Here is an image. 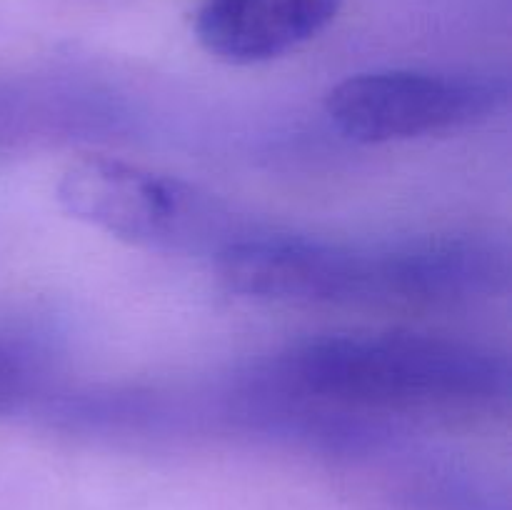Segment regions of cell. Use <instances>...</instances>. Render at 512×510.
Wrapping results in <instances>:
<instances>
[{
  "mask_svg": "<svg viewBox=\"0 0 512 510\" xmlns=\"http://www.w3.org/2000/svg\"><path fill=\"white\" fill-rule=\"evenodd\" d=\"M285 375L315 398L398 413H480L510 395V365L478 343L428 333H335L300 343Z\"/></svg>",
  "mask_w": 512,
  "mask_h": 510,
  "instance_id": "1",
  "label": "cell"
},
{
  "mask_svg": "<svg viewBox=\"0 0 512 510\" xmlns=\"http://www.w3.org/2000/svg\"><path fill=\"white\" fill-rule=\"evenodd\" d=\"M55 198L70 218L158 253L218 255L240 235L230 210L198 185L120 158L70 163Z\"/></svg>",
  "mask_w": 512,
  "mask_h": 510,
  "instance_id": "2",
  "label": "cell"
},
{
  "mask_svg": "<svg viewBox=\"0 0 512 510\" xmlns=\"http://www.w3.org/2000/svg\"><path fill=\"white\" fill-rule=\"evenodd\" d=\"M508 95L505 80L483 75L368 70L333 85L325 113L345 138L380 145L485 123Z\"/></svg>",
  "mask_w": 512,
  "mask_h": 510,
  "instance_id": "3",
  "label": "cell"
},
{
  "mask_svg": "<svg viewBox=\"0 0 512 510\" xmlns=\"http://www.w3.org/2000/svg\"><path fill=\"white\" fill-rule=\"evenodd\" d=\"M215 265L230 293L260 303L370 305L373 293V248L305 235H238Z\"/></svg>",
  "mask_w": 512,
  "mask_h": 510,
  "instance_id": "4",
  "label": "cell"
},
{
  "mask_svg": "<svg viewBox=\"0 0 512 510\" xmlns=\"http://www.w3.org/2000/svg\"><path fill=\"white\" fill-rule=\"evenodd\" d=\"M508 255L478 235H430L373 248V305L453 308L508 288Z\"/></svg>",
  "mask_w": 512,
  "mask_h": 510,
  "instance_id": "5",
  "label": "cell"
},
{
  "mask_svg": "<svg viewBox=\"0 0 512 510\" xmlns=\"http://www.w3.org/2000/svg\"><path fill=\"white\" fill-rule=\"evenodd\" d=\"M340 8L343 0H203L195 35L223 63L258 65L313 40Z\"/></svg>",
  "mask_w": 512,
  "mask_h": 510,
  "instance_id": "6",
  "label": "cell"
},
{
  "mask_svg": "<svg viewBox=\"0 0 512 510\" xmlns=\"http://www.w3.org/2000/svg\"><path fill=\"white\" fill-rule=\"evenodd\" d=\"M33 388V370L20 350L0 343V415L20 408Z\"/></svg>",
  "mask_w": 512,
  "mask_h": 510,
  "instance_id": "7",
  "label": "cell"
}]
</instances>
